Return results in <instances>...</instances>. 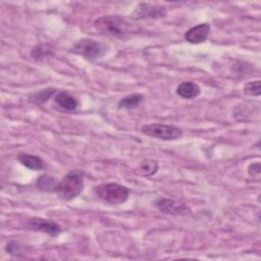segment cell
<instances>
[{
    "mask_svg": "<svg viewBox=\"0 0 261 261\" xmlns=\"http://www.w3.org/2000/svg\"><path fill=\"white\" fill-rule=\"evenodd\" d=\"M95 29L103 35L122 38L130 32V24L117 15L101 16L94 22Z\"/></svg>",
    "mask_w": 261,
    "mask_h": 261,
    "instance_id": "6da1fadb",
    "label": "cell"
},
{
    "mask_svg": "<svg viewBox=\"0 0 261 261\" xmlns=\"http://www.w3.org/2000/svg\"><path fill=\"white\" fill-rule=\"evenodd\" d=\"M84 187L83 174L79 170L69 171L60 182L57 184L55 192L63 200H71L80 195Z\"/></svg>",
    "mask_w": 261,
    "mask_h": 261,
    "instance_id": "7a4b0ae2",
    "label": "cell"
},
{
    "mask_svg": "<svg viewBox=\"0 0 261 261\" xmlns=\"http://www.w3.org/2000/svg\"><path fill=\"white\" fill-rule=\"evenodd\" d=\"M99 199L110 204H122L128 198V190L119 184L108 182L98 186L95 190Z\"/></svg>",
    "mask_w": 261,
    "mask_h": 261,
    "instance_id": "3957f363",
    "label": "cell"
},
{
    "mask_svg": "<svg viewBox=\"0 0 261 261\" xmlns=\"http://www.w3.org/2000/svg\"><path fill=\"white\" fill-rule=\"evenodd\" d=\"M142 133L159 140L173 141L177 140L182 136V132L179 127L170 124L161 123H151L146 124L142 127Z\"/></svg>",
    "mask_w": 261,
    "mask_h": 261,
    "instance_id": "277c9868",
    "label": "cell"
},
{
    "mask_svg": "<svg viewBox=\"0 0 261 261\" xmlns=\"http://www.w3.org/2000/svg\"><path fill=\"white\" fill-rule=\"evenodd\" d=\"M71 51L89 60H94L105 54L106 46L91 39H82L73 45Z\"/></svg>",
    "mask_w": 261,
    "mask_h": 261,
    "instance_id": "5b68a950",
    "label": "cell"
},
{
    "mask_svg": "<svg viewBox=\"0 0 261 261\" xmlns=\"http://www.w3.org/2000/svg\"><path fill=\"white\" fill-rule=\"evenodd\" d=\"M166 15L164 7L152 5L150 3H140L132 13L134 19H145V18H159Z\"/></svg>",
    "mask_w": 261,
    "mask_h": 261,
    "instance_id": "8992f818",
    "label": "cell"
},
{
    "mask_svg": "<svg viewBox=\"0 0 261 261\" xmlns=\"http://www.w3.org/2000/svg\"><path fill=\"white\" fill-rule=\"evenodd\" d=\"M28 225L33 230L42 231L51 237H56L61 232V227L57 223L51 220L43 219V218H38V217L30 218L28 221Z\"/></svg>",
    "mask_w": 261,
    "mask_h": 261,
    "instance_id": "52a82bcc",
    "label": "cell"
},
{
    "mask_svg": "<svg viewBox=\"0 0 261 261\" xmlns=\"http://www.w3.org/2000/svg\"><path fill=\"white\" fill-rule=\"evenodd\" d=\"M209 33H210L209 23L207 22L199 23L186 32L185 39L187 42L191 44H200L206 41Z\"/></svg>",
    "mask_w": 261,
    "mask_h": 261,
    "instance_id": "ba28073f",
    "label": "cell"
},
{
    "mask_svg": "<svg viewBox=\"0 0 261 261\" xmlns=\"http://www.w3.org/2000/svg\"><path fill=\"white\" fill-rule=\"evenodd\" d=\"M156 206L161 212L166 214H172V215L185 214L188 211V208L185 204L176 202L174 200H170V199H161L157 202Z\"/></svg>",
    "mask_w": 261,
    "mask_h": 261,
    "instance_id": "9c48e42d",
    "label": "cell"
},
{
    "mask_svg": "<svg viewBox=\"0 0 261 261\" xmlns=\"http://www.w3.org/2000/svg\"><path fill=\"white\" fill-rule=\"evenodd\" d=\"M54 100H55L56 105L59 108H61L63 110H66V111H73L79 106L77 100L72 95H70L69 93L64 92V91L58 92L55 95Z\"/></svg>",
    "mask_w": 261,
    "mask_h": 261,
    "instance_id": "30bf717a",
    "label": "cell"
},
{
    "mask_svg": "<svg viewBox=\"0 0 261 261\" xmlns=\"http://www.w3.org/2000/svg\"><path fill=\"white\" fill-rule=\"evenodd\" d=\"M201 89L200 87L192 82H184L178 85L176 88V94L184 99H192L196 98L200 95Z\"/></svg>",
    "mask_w": 261,
    "mask_h": 261,
    "instance_id": "8fae6325",
    "label": "cell"
},
{
    "mask_svg": "<svg viewBox=\"0 0 261 261\" xmlns=\"http://www.w3.org/2000/svg\"><path fill=\"white\" fill-rule=\"evenodd\" d=\"M17 159L22 165L33 170H40V169H43L45 166L44 161L37 155L21 153L18 155Z\"/></svg>",
    "mask_w": 261,
    "mask_h": 261,
    "instance_id": "7c38bea8",
    "label": "cell"
},
{
    "mask_svg": "<svg viewBox=\"0 0 261 261\" xmlns=\"http://www.w3.org/2000/svg\"><path fill=\"white\" fill-rule=\"evenodd\" d=\"M143 95L142 94H132L129 96H126L124 98H122L119 103L118 106L120 108H125V109H132V108H136L138 107L142 101H143Z\"/></svg>",
    "mask_w": 261,
    "mask_h": 261,
    "instance_id": "4fadbf2b",
    "label": "cell"
},
{
    "mask_svg": "<svg viewBox=\"0 0 261 261\" xmlns=\"http://www.w3.org/2000/svg\"><path fill=\"white\" fill-rule=\"evenodd\" d=\"M158 170V163L151 159H146L139 164V173L144 176H151Z\"/></svg>",
    "mask_w": 261,
    "mask_h": 261,
    "instance_id": "5bb4252c",
    "label": "cell"
},
{
    "mask_svg": "<svg viewBox=\"0 0 261 261\" xmlns=\"http://www.w3.org/2000/svg\"><path fill=\"white\" fill-rule=\"evenodd\" d=\"M37 187L42 191L47 192H55L57 184L55 179L49 175H42L37 180Z\"/></svg>",
    "mask_w": 261,
    "mask_h": 261,
    "instance_id": "9a60e30c",
    "label": "cell"
},
{
    "mask_svg": "<svg viewBox=\"0 0 261 261\" xmlns=\"http://www.w3.org/2000/svg\"><path fill=\"white\" fill-rule=\"evenodd\" d=\"M244 92L250 96H260V81L257 80L246 84L244 87Z\"/></svg>",
    "mask_w": 261,
    "mask_h": 261,
    "instance_id": "2e32d148",
    "label": "cell"
},
{
    "mask_svg": "<svg viewBox=\"0 0 261 261\" xmlns=\"http://www.w3.org/2000/svg\"><path fill=\"white\" fill-rule=\"evenodd\" d=\"M48 55H50V49L46 45H38L32 50V56L38 60L43 59Z\"/></svg>",
    "mask_w": 261,
    "mask_h": 261,
    "instance_id": "e0dca14e",
    "label": "cell"
},
{
    "mask_svg": "<svg viewBox=\"0 0 261 261\" xmlns=\"http://www.w3.org/2000/svg\"><path fill=\"white\" fill-rule=\"evenodd\" d=\"M55 90L54 89H45L41 92L36 93L33 97L34 101L38 102V103H45L51 96H53V94H55Z\"/></svg>",
    "mask_w": 261,
    "mask_h": 261,
    "instance_id": "ac0fdd59",
    "label": "cell"
},
{
    "mask_svg": "<svg viewBox=\"0 0 261 261\" xmlns=\"http://www.w3.org/2000/svg\"><path fill=\"white\" fill-rule=\"evenodd\" d=\"M6 251L11 255H16L22 252V245L16 241H11L6 246Z\"/></svg>",
    "mask_w": 261,
    "mask_h": 261,
    "instance_id": "d6986e66",
    "label": "cell"
},
{
    "mask_svg": "<svg viewBox=\"0 0 261 261\" xmlns=\"http://www.w3.org/2000/svg\"><path fill=\"white\" fill-rule=\"evenodd\" d=\"M248 173L251 177L254 178H258L260 176L261 173V168H260V163L259 162H255L249 165L248 167Z\"/></svg>",
    "mask_w": 261,
    "mask_h": 261,
    "instance_id": "ffe728a7",
    "label": "cell"
}]
</instances>
